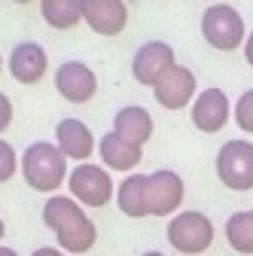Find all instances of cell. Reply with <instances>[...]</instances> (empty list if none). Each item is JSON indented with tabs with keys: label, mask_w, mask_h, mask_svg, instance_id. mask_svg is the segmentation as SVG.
Wrapping results in <instances>:
<instances>
[{
	"label": "cell",
	"mask_w": 253,
	"mask_h": 256,
	"mask_svg": "<svg viewBox=\"0 0 253 256\" xmlns=\"http://www.w3.org/2000/svg\"><path fill=\"white\" fill-rule=\"evenodd\" d=\"M202 37L220 52H235L247 40V28H244V18L235 6L210 4L202 16Z\"/></svg>",
	"instance_id": "cell-3"
},
{
	"label": "cell",
	"mask_w": 253,
	"mask_h": 256,
	"mask_svg": "<svg viewBox=\"0 0 253 256\" xmlns=\"http://www.w3.org/2000/svg\"><path fill=\"white\" fill-rule=\"evenodd\" d=\"M144 256H165V253H159V250H150V253H144Z\"/></svg>",
	"instance_id": "cell-26"
},
{
	"label": "cell",
	"mask_w": 253,
	"mask_h": 256,
	"mask_svg": "<svg viewBox=\"0 0 253 256\" xmlns=\"http://www.w3.org/2000/svg\"><path fill=\"white\" fill-rule=\"evenodd\" d=\"M214 4H220V0H214Z\"/></svg>",
	"instance_id": "cell-30"
},
{
	"label": "cell",
	"mask_w": 253,
	"mask_h": 256,
	"mask_svg": "<svg viewBox=\"0 0 253 256\" xmlns=\"http://www.w3.org/2000/svg\"><path fill=\"white\" fill-rule=\"evenodd\" d=\"M226 241L235 253L253 256V208L238 210L226 220Z\"/></svg>",
	"instance_id": "cell-19"
},
{
	"label": "cell",
	"mask_w": 253,
	"mask_h": 256,
	"mask_svg": "<svg viewBox=\"0 0 253 256\" xmlns=\"http://www.w3.org/2000/svg\"><path fill=\"white\" fill-rule=\"evenodd\" d=\"M113 132L122 138V140H128L134 146H144L150 138H152V116L150 110L132 104V107H122L116 116H113Z\"/></svg>",
	"instance_id": "cell-15"
},
{
	"label": "cell",
	"mask_w": 253,
	"mask_h": 256,
	"mask_svg": "<svg viewBox=\"0 0 253 256\" xmlns=\"http://www.w3.org/2000/svg\"><path fill=\"white\" fill-rule=\"evenodd\" d=\"M165 235H168V244L177 253L196 256V253H204L214 244V222L202 210H180V214L171 216Z\"/></svg>",
	"instance_id": "cell-4"
},
{
	"label": "cell",
	"mask_w": 253,
	"mask_h": 256,
	"mask_svg": "<svg viewBox=\"0 0 253 256\" xmlns=\"http://www.w3.org/2000/svg\"><path fill=\"white\" fill-rule=\"evenodd\" d=\"M116 204L125 216H146V174H128L116 189Z\"/></svg>",
	"instance_id": "cell-17"
},
{
	"label": "cell",
	"mask_w": 253,
	"mask_h": 256,
	"mask_svg": "<svg viewBox=\"0 0 253 256\" xmlns=\"http://www.w3.org/2000/svg\"><path fill=\"white\" fill-rule=\"evenodd\" d=\"M55 146L64 152L68 158H76V162L82 165L86 158L94 152V134H92V128L80 119H61L55 125Z\"/></svg>",
	"instance_id": "cell-14"
},
{
	"label": "cell",
	"mask_w": 253,
	"mask_h": 256,
	"mask_svg": "<svg viewBox=\"0 0 253 256\" xmlns=\"http://www.w3.org/2000/svg\"><path fill=\"white\" fill-rule=\"evenodd\" d=\"M55 88L64 101L86 104V101L94 98V92H98V76H94V70L82 61H64V64H58V70H55Z\"/></svg>",
	"instance_id": "cell-10"
},
{
	"label": "cell",
	"mask_w": 253,
	"mask_h": 256,
	"mask_svg": "<svg viewBox=\"0 0 253 256\" xmlns=\"http://www.w3.org/2000/svg\"><path fill=\"white\" fill-rule=\"evenodd\" d=\"M18 165H22V158L16 156L12 144H10V140H4V138H0V183H6V180H12V174L18 171Z\"/></svg>",
	"instance_id": "cell-21"
},
{
	"label": "cell",
	"mask_w": 253,
	"mask_h": 256,
	"mask_svg": "<svg viewBox=\"0 0 253 256\" xmlns=\"http://www.w3.org/2000/svg\"><path fill=\"white\" fill-rule=\"evenodd\" d=\"M43 222L55 232L58 247L64 253H88L94 247V238H98V229L88 220V214L80 208L76 198L70 196H52L43 204Z\"/></svg>",
	"instance_id": "cell-1"
},
{
	"label": "cell",
	"mask_w": 253,
	"mask_h": 256,
	"mask_svg": "<svg viewBox=\"0 0 253 256\" xmlns=\"http://www.w3.org/2000/svg\"><path fill=\"white\" fill-rule=\"evenodd\" d=\"M4 232H6V229H4V220H0V238H4Z\"/></svg>",
	"instance_id": "cell-27"
},
{
	"label": "cell",
	"mask_w": 253,
	"mask_h": 256,
	"mask_svg": "<svg viewBox=\"0 0 253 256\" xmlns=\"http://www.w3.org/2000/svg\"><path fill=\"white\" fill-rule=\"evenodd\" d=\"M82 22L101 37H116L128 24L125 0H82Z\"/></svg>",
	"instance_id": "cell-11"
},
{
	"label": "cell",
	"mask_w": 253,
	"mask_h": 256,
	"mask_svg": "<svg viewBox=\"0 0 253 256\" xmlns=\"http://www.w3.org/2000/svg\"><path fill=\"white\" fill-rule=\"evenodd\" d=\"M244 61L253 68V30L247 34V40H244Z\"/></svg>",
	"instance_id": "cell-24"
},
{
	"label": "cell",
	"mask_w": 253,
	"mask_h": 256,
	"mask_svg": "<svg viewBox=\"0 0 253 256\" xmlns=\"http://www.w3.org/2000/svg\"><path fill=\"white\" fill-rule=\"evenodd\" d=\"M22 177H24V183L30 189H37V192H55L70 177L68 156L61 152L55 144H49V140L30 144L24 150V156H22Z\"/></svg>",
	"instance_id": "cell-2"
},
{
	"label": "cell",
	"mask_w": 253,
	"mask_h": 256,
	"mask_svg": "<svg viewBox=\"0 0 253 256\" xmlns=\"http://www.w3.org/2000/svg\"><path fill=\"white\" fill-rule=\"evenodd\" d=\"M174 49L168 46V43H162V40H150V43H144L138 52H134V58H132V74H134V80L140 82V86H156V80H159L168 68H174Z\"/></svg>",
	"instance_id": "cell-12"
},
{
	"label": "cell",
	"mask_w": 253,
	"mask_h": 256,
	"mask_svg": "<svg viewBox=\"0 0 253 256\" xmlns=\"http://www.w3.org/2000/svg\"><path fill=\"white\" fill-rule=\"evenodd\" d=\"M10 74L16 82H24V86H34L46 76V68H49V58H46V49L34 40H24V43H16V49L10 52Z\"/></svg>",
	"instance_id": "cell-13"
},
{
	"label": "cell",
	"mask_w": 253,
	"mask_h": 256,
	"mask_svg": "<svg viewBox=\"0 0 253 256\" xmlns=\"http://www.w3.org/2000/svg\"><path fill=\"white\" fill-rule=\"evenodd\" d=\"M68 186H70V198H76L86 208H104L116 192L107 168L92 165V162L76 165L70 171V177H68Z\"/></svg>",
	"instance_id": "cell-6"
},
{
	"label": "cell",
	"mask_w": 253,
	"mask_h": 256,
	"mask_svg": "<svg viewBox=\"0 0 253 256\" xmlns=\"http://www.w3.org/2000/svg\"><path fill=\"white\" fill-rule=\"evenodd\" d=\"M216 177L235 192L253 189V144L250 140H226L216 152Z\"/></svg>",
	"instance_id": "cell-5"
},
{
	"label": "cell",
	"mask_w": 253,
	"mask_h": 256,
	"mask_svg": "<svg viewBox=\"0 0 253 256\" xmlns=\"http://www.w3.org/2000/svg\"><path fill=\"white\" fill-rule=\"evenodd\" d=\"M16 4H30V0H16Z\"/></svg>",
	"instance_id": "cell-28"
},
{
	"label": "cell",
	"mask_w": 253,
	"mask_h": 256,
	"mask_svg": "<svg viewBox=\"0 0 253 256\" xmlns=\"http://www.w3.org/2000/svg\"><path fill=\"white\" fill-rule=\"evenodd\" d=\"M0 68H4V58H0Z\"/></svg>",
	"instance_id": "cell-29"
},
{
	"label": "cell",
	"mask_w": 253,
	"mask_h": 256,
	"mask_svg": "<svg viewBox=\"0 0 253 256\" xmlns=\"http://www.w3.org/2000/svg\"><path fill=\"white\" fill-rule=\"evenodd\" d=\"M98 152H101V158H104V165L113 168V171H132V168H138V162L144 158L140 146L122 140L116 132H110V134H104V138L98 140Z\"/></svg>",
	"instance_id": "cell-16"
},
{
	"label": "cell",
	"mask_w": 253,
	"mask_h": 256,
	"mask_svg": "<svg viewBox=\"0 0 253 256\" xmlns=\"http://www.w3.org/2000/svg\"><path fill=\"white\" fill-rule=\"evenodd\" d=\"M232 104L226 98V92L223 88H202L196 94V101H192V110H189V116H192V125L198 128L202 134H216V132H223L229 116H232Z\"/></svg>",
	"instance_id": "cell-8"
},
{
	"label": "cell",
	"mask_w": 253,
	"mask_h": 256,
	"mask_svg": "<svg viewBox=\"0 0 253 256\" xmlns=\"http://www.w3.org/2000/svg\"><path fill=\"white\" fill-rule=\"evenodd\" d=\"M196 86H198L196 74L189 68H183V64H174V68H168L159 80H156L152 94L165 110H183L186 104L196 101Z\"/></svg>",
	"instance_id": "cell-9"
},
{
	"label": "cell",
	"mask_w": 253,
	"mask_h": 256,
	"mask_svg": "<svg viewBox=\"0 0 253 256\" xmlns=\"http://www.w3.org/2000/svg\"><path fill=\"white\" fill-rule=\"evenodd\" d=\"M40 12L49 28L68 30L82 22V0H40Z\"/></svg>",
	"instance_id": "cell-18"
},
{
	"label": "cell",
	"mask_w": 253,
	"mask_h": 256,
	"mask_svg": "<svg viewBox=\"0 0 253 256\" xmlns=\"http://www.w3.org/2000/svg\"><path fill=\"white\" fill-rule=\"evenodd\" d=\"M10 122H12V101L0 92V132H6Z\"/></svg>",
	"instance_id": "cell-22"
},
{
	"label": "cell",
	"mask_w": 253,
	"mask_h": 256,
	"mask_svg": "<svg viewBox=\"0 0 253 256\" xmlns=\"http://www.w3.org/2000/svg\"><path fill=\"white\" fill-rule=\"evenodd\" d=\"M183 180L171 168H159L146 174V214L152 216H171L183 204Z\"/></svg>",
	"instance_id": "cell-7"
},
{
	"label": "cell",
	"mask_w": 253,
	"mask_h": 256,
	"mask_svg": "<svg viewBox=\"0 0 253 256\" xmlns=\"http://www.w3.org/2000/svg\"><path fill=\"white\" fill-rule=\"evenodd\" d=\"M30 256H68V253L61 250V247H37Z\"/></svg>",
	"instance_id": "cell-23"
},
{
	"label": "cell",
	"mask_w": 253,
	"mask_h": 256,
	"mask_svg": "<svg viewBox=\"0 0 253 256\" xmlns=\"http://www.w3.org/2000/svg\"><path fill=\"white\" fill-rule=\"evenodd\" d=\"M0 256H18L12 247H4V244H0Z\"/></svg>",
	"instance_id": "cell-25"
},
{
	"label": "cell",
	"mask_w": 253,
	"mask_h": 256,
	"mask_svg": "<svg viewBox=\"0 0 253 256\" xmlns=\"http://www.w3.org/2000/svg\"><path fill=\"white\" fill-rule=\"evenodd\" d=\"M235 122L244 134H253V88H247L241 98L235 101Z\"/></svg>",
	"instance_id": "cell-20"
}]
</instances>
